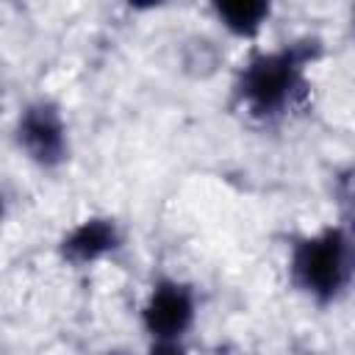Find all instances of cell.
Here are the masks:
<instances>
[{
	"label": "cell",
	"instance_id": "obj_1",
	"mask_svg": "<svg viewBox=\"0 0 355 355\" xmlns=\"http://www.w3.org/2000/svg\"><path fill=\"white\" fill-rule=\"evenodd\" d=\"M316 42H297L280 50L255 53L236 78L239 105L258 116L275 119L305 97V67L313 61Z\"/></svg>",
	"mask_w": 355,
	"mask_h": 355
},
{
	"label": "cell",
	"instance_id": "obj_2",
	"mask_svg": "<svg viewBox=\"0 0 355 355\" xmlns=\"http://www.w3.org/2000/svg\"><path fill=\"white\" fill-rule=\"evenodd\" d=\"M288 277L319 305L338 300L355 280V239L344 227H322L291 247Z\"/></svg>",
	"mask_w": 355,
	"mask_h": 355
},
{
	"label": "cell",
	"instance_id": "obj_3",
	"mask_svg": "<svg viewBox=\"0 0 355 355\" xmlns=\"http://www.w3.org/2000/svg\"><path fill=\"white\" fill-rule=\"evenodd\" d=\"M197 316V294L189 283L161 277L141 305V327L153 341H180Z\"/></svg>",
	"mask_w": 355,
	"mask_h": 355
},
{
	"label": "cell",
	"instance_id": "obj_4",
	"mask_svg": "<svg viewBox=\"0 0 355 355\" xmlns=\"http://www.w3.org/2000/svg\"><path fill=\"white\" fill-rule=\"evenodd\" d=\"M17 141L25 150V155L39 166H58L69 155V136H67V119L50 100H36L25 105V111L17 119Z\"/></svg>",
	"mask_w": 355,
	"mask_h": 355
},
{
	"label": "cell",
	"instance_id": "obj_5",
	"mask_svg": "<svg viewBox=\"0 0 355 355\" xmlns=\"http://www.w3.org/2000/svg\"><path fill=\"white\" fill-rule=\"evenodd\" d=\"M122 247V230L111 216H89L61 239V258L72 266H89Z\"/></svg>",
	"mask_w": 355,
	"mask_h": 355
},
{
	"label": "cell",
	"instance_id": "obj_6",
	"mask_svg": "<svg viewBox=\"0 0 355 355\" xmlns=\"http://www.w3.org/2000/svg\"><path fill=\"white\" fill-rule=\"evenodd\" d=\"M214 14L219 25L239 36V39H252L263 22L272 14V6L263 0H236V3H214Z\"/></svg>",
	"mask_w": 355,
	"mask_h": 355
},
{
	"label": "cell",
	"instance_id": "obj_7",
	"mask_svg": "<svg viewBox=\"0 0 355 355\" xmlns=\"http://www.w3.org/2000/svg\"><path fill=\"white\" fill-rule=\"evenodd\" d=\"M147 355H189L183 341H153Z\"/></svg>",
	"mask_w": 355,
	"mask_h": 355
}]
</instances>
